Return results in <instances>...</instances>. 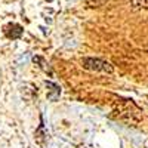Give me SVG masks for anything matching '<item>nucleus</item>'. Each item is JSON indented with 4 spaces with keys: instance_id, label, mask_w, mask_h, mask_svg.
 <instances>
[{
    "instance_id": "1",
    "label": "nucleus",
    "mask_w": 148,
    "mask_h": 148,
    "mask_svg": "<svg viewBox=\"0 0 148 148\" xmlns=\"http://www.w3.org/2000/svg\"><path fill=\"white\" fill-rule=\"evenodd\" d=\"M113 117H116L121 121H126L132 126H136L142 120V111L132 99H121L120 98L119 101L114 102Z\"/></svg>"
},
{
    "instance_id": "2",
    "label": "nucleus",
    "mask_w": 148,
    "mask_h": 148,
    "mask_svg": "<svg viewBox=\"0 0 148 148\" xmlns=\"http://www.w3.org/2000/svg\"><path fill=\"white\" fill-rule=\"evenodd\" d=\"M82 65L84 70L88 71H95V73H107L111 74L114 71L113 65H111L108 61H104L101 58H83Z\"/></svg>"
},
{
    "instance_id": "3",
    "label": "nucleus",
    "mask_w": 148,
    "mask_h": 148,
    "mask_svg": "<svg viewBox=\"0 0 148 148\" xmlns=\"http://www.w3.org/2000/svg\"><path fill=\"white\" fill-rule=\"evenodd\" d=\"M45 86L47 88V99L52 101V102L58 101L59 95H61V88L56 83H53V82H45Z\"/></svg>"
},
{
    "instance_id": "4",
    "label": "nucleus",
    "mask_w": 148,
    "mask_h": 148,
    "mask_svg": "<svg viewBox=\"0 0 148 148\" xmlns=\"http://www.w3.org/2000/svg\"><path fill=\"white\" fill-rule=\"evenodd\" d=\"M22 27L18 25V24H9V25H6L5 28V34L6 37H9V39L15 40V39H19V37L22 36Z\"/></svg>"
},
{
    "instance_id": "5",
    "label": "nucleus",
    "mask_w": 148,
    "mask_h": 148,
    "mask_svg": "<svg viewBox=\"0 0 148 148\" xmlns=\"http://www.w3.org/2000/svg\"><path fill=\"white\" fill-rule=\"evenodd\" d=\"M33 62L39 65V68H40V70H43L46 74L52 76V70H51V67H49V64L45 61V58H42V56H33Z\"/></svg>"
},
{
    "instance_id": "6",
    "label": "nucleus",
    "mask_w": 148,
    "mask_h": 148,
    "mask_svg": "<svg viewBox=\"0 0 148 148\" xmlns=\"http://www.w3.org/2000/svg\"><path fill=\"white\" fill-rule=\"evenodd\" d=\"M45 126H43V119H40V126H39V129L36 130V141L39 142L40 145H43V141H42V138H45L46 135H45Z\"/></svg>"
},
{
    "instance_id": "7",
    "label": "nucleus",
    "mask_w": 148,
    "mask_h": 148,
    "mask_svg": "<svg viewBox=\"0 0 148 148\" xmlns=\"http://www.w3.org/2000/svg\"><path fill=\"white\" fill-rule=\"evenodd\" d=\"M84 2L89 8H99V6H104L108 0H84Z\"/></svg>"
},
{
    "instance_id": "8",
    "label": "nucleus",
    "mask_w": 148,
    "mask_h": 148,
    "mask_svg": "<svg viewBox=\"0 0 148 148\" xmlns=\"http://www.w3.org/2000/svg\"><path fill=\"white\" fill-rule=\"evenodd\" d=\"M132 3L135 6H141V8L148 9V0H132Z\"/></svg>"
}]
</instances>
